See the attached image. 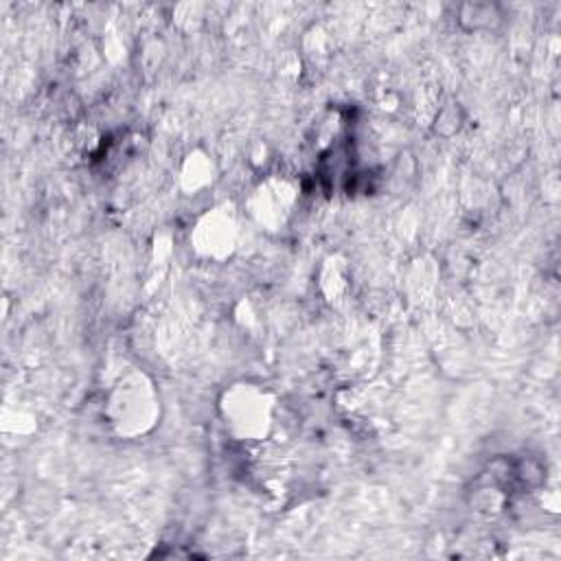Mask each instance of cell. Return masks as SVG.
<instances>
[{
  "label": "cell",
  "mask_w": 561,
  "mask_h": 561,
  "mask_svg": "<svg viewBox=\"0 0 561 561\" xmlns=\"http://www.w3.org/2000/svg\"><path fill=\"white\" fill-rule=\"evenodd\" d=\"M116 399L125 401V408L123 405L112 408V410H118V416L114 419V423L127 432H142L153 414V403H140V401L153 399L149 386L140 377H131L125 383H121Z\"/></svg>",
  "instance_id": "1"
}]
</instances>
